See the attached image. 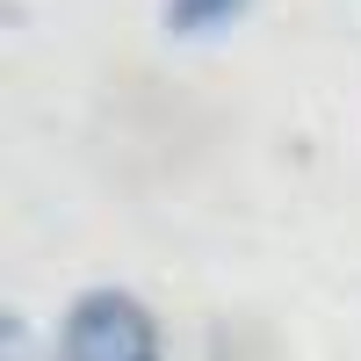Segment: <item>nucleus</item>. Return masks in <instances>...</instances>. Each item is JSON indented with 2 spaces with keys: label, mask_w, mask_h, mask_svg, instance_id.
<instances>
[{
  "label": "nucleus",
  "mask_w": 361,
  "mask_h": 361,
  "mask_svg": "<svg viewBox=\"0 0 361 361\" xmlns=\"http://www.w3.org/2000/svg\"><path fill=\"white\" fill-rule=\"evenodd\" d=\"M51 361H159V325L123 289H87L58 325Z\"/></svg>",
  "instance_id": "f257e3e1"
},
{
  "label": "nucleus",
  "mask_w": 361,
  "mask_h": 361,
  "mask_svg": "<svg viewBox=\"0 0 361 361\" xmlns=\"http://www.w3.org/2000/svg\"><path fill=\"white\" fill-rule=\"evenodd\" d=\"M238 8H246V0H166V29H217Z\"/></svg>",
  "instance_id": "f03ea898"
}]
</instances>
